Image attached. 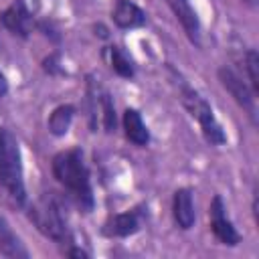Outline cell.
<instances>
[{"instance_id":"cell-1","label":"cell","mask_w":259,"mask_h":259,"mask_svg":"<svg viewBox=\"0 0 259 259\" xmlns=\"http://www.w3.org/2000/svg\"><path fill=\"white\" fill-rule=\"evenodd\" d=\"M51 172H53V178L69 192V196L75 200V204L81 210L85 212L93 210L95 196L91 186V174L85 162V154L79 146L57 152L51 160Z\"/></svg>"},{"instance_id":"cell-2","label":"cell","mask_w":259,"mask_h":259,"mask_svg":"<svg viewBox=\"0 0 259 259\" xmlns=\"http://www.w3.org/2000/svg\"><path fill=\"white\" fill-rule=\"evenodd\" d=\"M168 73H170V77H172V83H174L176 89H178V99H180L182 107H184V109L188 111V115L198 123L204 142H206L208 146H214V148L225 146V144H227V134H225L221 121L217 119V115H214L210 103L206 101V97H204L198 89H194L174 67H168Z\"/></svg>"},{"instance_id":"cell-3","label":"cell","mask_w":259,"mask_h":259,"mask_svg":"<svg viewBox=\"0 0 259 259\" xmlns=\"http://www.w3.org/2000/svg\"><path fill=\"white\" fill-rule=\"evenodd\" d=\"M0 186L16 206H26L28 194L24 184L22 152L16 136L0 123Z\"/></svg>"},{"instance_id":"cell-4","label":"cell","mask_w":259,"mask_h":259,"mask_svg":"<svg viewBox=\"0 0 259 259\" xmlns=\"http://www.w3.org/2000/svg\"><path fill=\"white\" fill-rule=\"evenodd\" d=\"M28 219L30 223L36 227V231L51 239L57 245H71L73 241V233L67 225V219L63 217V208L61 202L55 196L42 194L40 198H36L32 204H28Z\"/></svg>"},{"instance_id":"cell-5","label":"cell","mask_w":259,"mask_h":259,"mask_svg":"<svg viewBox=\"0 0 259 259\" xmlns=\"http://www.w3.org/2000/svg\"><path fill=\"white\" fill-rule=\"evenodd\" d=\"M217 77H219V83L223 85V89L233 97V101L249 115V119L253 123H257V99H255V93L249 87V83L229 65L219 67Z\"/></svg>"},{"instance_id":"cell-6","label":"cell","mask_w":259,"mask_h":259,"mask_svg":"<svg viewBox=\"0 0 259 259\" xmlns=\"http://www.w3.org/2000/svg\"><path fill=\"white\" fill-rule=\"evenodd\" d=\"M146 219H148V206L138 204L134 208L109 214L101 227V233L107 239H127L132 235L140 233Z\"/></svg>"},{"instance_id":"cell-7","label":"cell","mask_w":259,"mask_h":259,"mask_svg":"<svg viewBox=\"0 0 259 259\" xmlns=\"http://www.w3.org/2000/svg\"><path fill=\"white\" fill-rule=\"evenodd\" d=\"M208 229L214 239L225 247H237L241 243V233L237 231L235 223L227 214V204L221 194H214L208 204Z\"/></svg>"},{"instance_id":"cell-8","label":"cell","mask_w":259,"mask_h":259,"mask_svg":"<svg viewBox=\"0 0 259 259\" xmlns=\"http://www.w3.org/2000/svg\"><path fill=\"white\" fill-rule=\"evenodd\" d=\"M0 24L14 36L26 40L36 24L32 8L26 4V0H14L10 6H6L0 12Z\"/></svg>"},{"instance_id":"cell-9","label":"cell","mask_w":259,"mask_h":259,"mask_svg":"<svg viewBox=\"0 0 259 259\" xmlns=\"http://www.w3.org/2000/svg\"><path fill=\"white\" fill-rule=\"evenodd\" d=\"M168 4V8L172 10L174 18L178 20V24L182 26L186 38L200 47V36H202V28H200V18L194 10V6L190 4V0H164Z\"/></svg>"},{"instance_id":"cell-10","label":"cell","mask_w":259,"mask_h":259,"mask_svg":"<svg viewBox=\"0 0 259 259\" xmlns=\"http://www.w3.org/2000/svg\"><path fill=\"white\" fill-rule=\"evenodd\" d=\"M172 219L178 229L190 231L196 223V204L194 190L188 186H180L172 194Z\"/></svg>"},{"instance_id":"cell-11","label":"cell","mask_w":259,"mask_h":259,"mask_svg":"<svg viewBox=\"0 0 259 259\" xmlns=\"http://www.w3.org/2000/svg\"><path fill=\"white\" fill-rule=\"evenodd\" d=\"M111 22L119 30H136V28L146 26L148 14L134 0H113V6H111Z\"/></svg>"},{"instance_id":"cell-12","label":"cell","mask_w":259,"mask_h":259,"mask_svg":"<svg viewBox=\"0 0 259 259\" xmlns=\"http://www.w3.org/2000/svg\"><path fill=\"white\" fill-rule=\"evenodd\" d=\"M121 130H123V136L130 144L138 146V148H146L152 140L150 136V130L140 113V109L136 107H125L123 113H121Z\"/></svg>"},{"instance_id":"cell-13","label":"cell","mask_w":259,"mask_h":259,"mask_svg":"<svg viewBox=\"0 0 259 259\" xmlns=\"http://www.w3.org/2000/svg\"><path fill=\"white\" fill-rule=\"evenodd\" d=\"M0 253L10 259H26L30 253L20 241V237L14 233L10 223L0 214Z\"/></svg>"},{"instance_id":"cell-14","label":"cell","mask_w":259,"mask_h":259,"mask_svg":"<svg viewBox=\"0 0 259 259\" xmlns=\"http://www.w3.org/2000/svg\"><path fill=\"white\" fill-rule=\"evenodd\" d=\"M107 63L117 77H121V79H134L136 77V63L127 55V51H123V47H119V45L107 47Z\"/></svg>"},{"instance_id":"cell-15","label":"cell","mask_w":259,"mask_h":259,"mask_svg":"<svg viewBox=\"0 0 259 259\" xmlns=\"http://www.w3.org/2000/svg\"><path fill=\"white\" fill-rule=\"evenodd\" d=\"M75 105L71 103H61L57 105L51 113H49V119H47V127L49 132L55 136V138H61L69 132L71 123H73V117H75Z\"/></svg>"},{"instance_id":"cell-16","label":"cell","mask_w":259,"mask_h":259,"mask_svg":"<svg viewBox=\"0 0 259 259\" xmlns=\"http://www.w3.org/2000/svg\"><path fill=\"white\" fill-rule=\"evenodd\" d=\"M99 117H101V125L107 134L115 132L117 127V113H115V103L113 97L107 91L99 93Z\"/></svg>"},{"instance_id":"cell-17","label":"cell","mask_w":259,"mask_h":259,"mask_svg":"<svg viewBox=\"0 0 259 259\" xmlns=\"http://www.w3.org/2000/svg\"><path fill=\"white\" fill-rule=\"evenodd\" d=\"M243 67H245V75H247V83L249 87L253 89V93L257 95L259 93V75H257V69H259V55L255 49H247L245 57H243Z\"/></svg>"},{"instance_id":"cell-18","label":"cell","mask_w":259,"mask_h":259,"mask_svg":"<svg viewBox=\"0 0 259 259\" xmlns=\"http://www.w3.org/2000/svg\"><path fill=\"white\" fill-rule=\"evenodd\" d=\"M42 71L51 77H57V75H63V65H61V53L59 51H53L51 55H47L42 59Z\"/></svg>"},{"instance_id":"cell-19","label":"cell","mask_w":259,"mask_h":259,"mask_svg":"<svg viewBox=\"0 0 259 259\" xmlns=\"http://www.w3.org/2000/svg\"><path fill=\"white\" fill-rule=\"evenodd\" d=\"M34 28H38L47 38H51V40H55V42L61 40V32H59V28H57L53 22H49V20H36Z\"/></svg>"},{"instance_id":"cell-20","label":"cell","mask_w":259,"mask_h":259,"mask_svg":"<svg viewBox=\"0 0 259 259\" xmlns=\"http://www.w3.org/2000/svg\"><path fill=\"white\" fill-rule=\"evenodd\" d=\"M65 255H67V257H81V259H83V257H89L91 253L85 251V249H81V247H77L75 243H71V245L65 247Z\"/></svg>"},{"instance_id":"cell-21","label":"cell","mask_w":259,"mask_h":259,"mask_svg":"<svg viewBox=\"0 0 259 259\" xmlns=\"http://www.w3.org/2000/svg\"><path fill=\"white\" fill-rule=\"evenodd\" d=\"M8 93V79H6V75L0 71V97H4Z\"/></svg>"},{"instance_id":"cell-22","label":"cell","mask_w":259,"mask_h":259,"mask_svg":"<svg viewBox=\"0 0 259 259\" xmlns=\"http://www.w3.org/2000/svg\"><path fill=\"white\" fill-rule=\"evenodd\" d=\"M241 2H243V4H247V6H251V8H255L259 0H241Z\"/></svg>"}]
</instances>
